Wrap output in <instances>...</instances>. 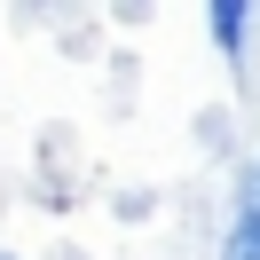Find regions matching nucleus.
I'll use <instances>...</instances> for the list:
<instances>
[{"label": "nucleus", "instance_id": "f03ea898", "mask_svg": "<svg viewBox=\"0 0 260 260\" xmlns=\"http://www.w3.org/2000/svg\"><path fill=\"white\" fill-rule=\"evenodd\" d=\"M244 24H252V8H244V0H213V40H221L229 55L244 48Z\"/></svg>", "mask_w": 260, "mask_h": 260}, {"label": "nucleus", "instance_id": "7ed1b4c3", "mask_svg": "<svg viewBox=\"0 0 260 260\" xmlns=\"http://www.w3.org/2000/svg\"><path fill=\"white\" fill-rule=\"evenodd\" d=\"M0 260H8V252H0Z\"/></svg>", "mask_w": 260, "mask_h": 260}, {"label": "nucleus", "instance_id": "f257e3e1", "mask_svg": "<svg viewBox=\"0 0 260 260\" xmlns=\"http://www.w3.org/2000/svg\"><path fill=\"white\" fill-rule=\"evenodd\" d=\"M221 260H260V166H244V181H237V221H229Z\"/></svg>", "mask_w": 260, "mask_h": 260}]
</instances>
